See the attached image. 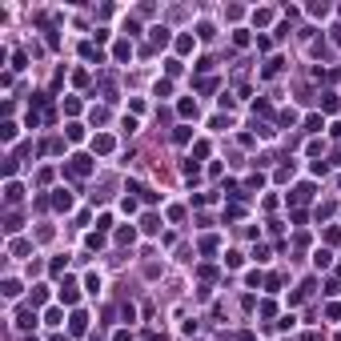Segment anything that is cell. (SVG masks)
Returning <instances> with one entry per match:
<instances>
[{
  "mask_svg": "<svg viewBox=\"0 0 341 341\" xmlns=\"http://www.w3.org/2000/svg\"><path fill=\"white\" fill-rule=\"evenodd\" d=\"M69 329H73V337H84V333H88V317L80 313V309H76V313H73V321H69Z\"/></svg>",
  "mask_w": 341,
  "mask_h": 341,
  "instance_id": "cell-2",
  "label": "cell"
},
{
  "mask_svg": "<svg viewBox=\"0 0 341 341\" xmlns=\"http://www.w3.org/2000/svg\"><path fill=\"white\" fill-rule=\"evenodd\" d=\"M253 20H257V24H269V20H273V12H269V8H257V12H253Z\"/></svg>",
  "mask_w": 341,
  "mask_h": 341,
  "instance_id": "cell-20",
  "label": "cell"
},
{
  "mask_svg": "<svg viewBox=\"0 0 341 341\" xmlns=\"http://www.w3.org/2000/svg\"><path fill=\"white\" fill-rule=\"evenodd\" d=\"M177 52H193V37H177Z\"/></svg>",
  "mask_w": 341,
  "mask_h": 341,
  "instance_id": "cell-17",
  "label": "cell"
},
{
  "mask_svg": "<svg viewBox=\"0 0 341 341\" xmlns=\"http://www.w3.org/2000/svg\"><path fill=\"white\" fill-rule=\"evenodd\" d=\"M177 113H181V116H197V101H181Z\"/></svg>",
  "mask_w": 341,
  "mask_h": 341,
  "instance_id": "cell-13",
  "label": "cell"
},
{
  "mask_svg": "<svg viewBox=\"0 0 341 341\" xmlns=\"http://www.w3.org/2000/svg\"><path fill=\"white\" fill-rule=\"evenodd\" d=\"M48 341H69V337H60V333H56V337H48Z\"/></svg>",
  "mask_w": 341,
  "mask_h": 341,
  "instance_id": "cell-26",
  "label": "cell"
},
{
  "mask_svg": "<svg viewBox=\"0 0 341 341\" xmlns=\"http://www.w3.org/2000/svg\"><path fill=\"white\" fill-rule=\"evenodd\" d=\"M65 173L76 177V181L88 177V173H92V157H69V161H65Z\"/></svg>",
  "mask_w": 341,
  "mask_h": 341,
  "instance_id": "cell-1",
  "label": "cell"
},
{
  "mask_svg": "<svg viewBox=\"0 0 341 341\" xmlns=\"http://www.w3.org/2000/svg\"><path fill=\"white\" fill-rule=\"evenodd\" d=\"M80 56H84V60H97V65H101V48H92V44H80Z\"/></svg>",
  "mask_w": 341,
  "mask_h": 341,
  "instance_id": "cell-12",
  "label": "cell"
},
{
  "mask_svg": "<svg viewBox=\"0 0 341 341\" xmlns=\"http://www.w3.org/2000/svg\"><path fill=\"white\" fill-rule=\"evenodd\" d=\"M60 301H65V305H76V285H73V281L60 285Z\"/></svg>",
  "mask_w": 341,
  "mask_h": 341,
  "instance_id": "cell-6",
  "label": "cell"
},
{
  "mask_svg": "<svg viewBox=\"0 0 341 341\" xmlns=\"http://www.w3.org/2000/svg\"><path fill=\"white\" fill-rule=\"evenodd\" d=\"M309 197H313V185H297V189L289 193V201H293V205H305Z\"/></svg>",
  "mask_w": 341,
  "mask_h": 341,
  "instance_id": "cell-3",
  "label": "cell"
},
{
  "mask_svg": "<svg viewBox=\"0 0 341 341\" xmlns=\"http://www.w3.org/2000/svg\"><path fill=\"white\" fill-rule=\"evenodd\" d=\"M333 44H337V48H341V24H337V28H333Z\"/></svg>",
  "mask_w": 341,
  "mask_h": 341,
  "instance_id": "cell-23",
  "label": "cell"
},
{
  "mask_svg": "<svg viewBox=\"0 0 341 341\" xmlns=\"http://www.w3.org/2000/svg\"><path fill=\"white\" fill-rule=\"evenodd\" d=\"M133 237H137L133 229H120V233H116V241H120V245H133Z\"/></svg>",
  "mask_w": 341,
  "mask_h": 341,
  "instance_id": "cell-22",
  "label": "cell"
},
{
  "mask_svg": "<svg viewBox=\"0 0 341 341\" xmlns=\"http://www.w3.org/2000/svg\"><path fill=\"white\" fill-rule=\"evenodd\" d=\"M152 44H169V28H152Z\"/></svg>",
  "mask_w": 341,
  "mask_h": 341,
  "instance_id": "cell-15",
  "label": "cell"
},
{
  "mask_svg": "<svg viewBox=\"0 0 341 341\" xmlns=\"http://www.w3.org/2000/svg\"><path fill=\"white\" fill-rule=\"evenodd\" d=\"M313 265H317V269H329V265H333V257H329L325 249H317V253H313Z\"/></svg>",
  "mask_w": 341,
  "mask_h": 341,
  "instance_id": "cell-11",
  "label": "cell"
},
{
  "mask_svg": "<svg viewBox=\"0 0 341 341\" xmlns=\"http://www.w3.org/2000/svg\"><path fill=\"white\" fill-rule=\"evenodd\" d=\"M37 325V313H33V309H20V313H16V329H33Z\"/></svg>",
  "mask_w": 341,
  "mask_h": 341,
  "instance_id": "cell-4",
  "label": "cell"
},
{
  "mask_svg": "<svg viewBox=\"0 0 341 341\" xmlns=\"http://www.w3.org/2000/svg\"><path fill=\"white\" fill-rule=\"evenodd\" d=\"M193 157H197V161H201V157H209V145H205V141H197V145H193Z\"/></svg>",
  "mask_w": 341,
  "mask_h": 341,
  "instance_id": "cell-21",
  "label": "cell"
},
{
  "mask_svg": "<svg viewBox=\"0 0 341 341\" xmlns=\"http://www.w3.org/2000/svg\"><path fill=\"white\" fill-rule=\"evenodd\" d=\"M301 341H321V337H317V333H305V337H301Z\"/></svg>",
  "mask_w": 341,
  "mask_h": 341,
  "instance_id": "cell-25",
  "label": "cell"
},
{
  "mask_svg": "<svg viewBox=\"0 0 341 341\" xmlns=\"http://www.w3.org/2000/svg\"><path fill=\"white\" fill-rule=\"evenodd\" d=\"M113 56H116V60H129V56H133V44H129V40H120V44L113 48Z\"/></svg>",
  "mask_w": 341,
  "mask_h": 341,
  "instance_id": "cell-10",
  "label": "cell"
},
{
  "mask_svg": "<svg viewBox=\"0 0 341 341\" xmlns=\"http://www.w3.org/2000/svg\"><path fill=\"white\" fill-rule=\"evenodd\" d=\"M44 297H48V293H44V285H37V289H33V293H28V301H33V305H40V301H44Z\"/></svg>",
  "mask_w": 341,
  "mask_h": 341,
  "instance_id": "cell-19",
  "label": "cell"
},
{
  "mask_svg": "<svg viewBox=\"0 0 341 341\" xmlns=\"http://www.w3.org/2000/svg\"><path fill=\"white\" fill-rule=\"evenodd\" d=\"M113 145H116V141H113V137H105V133L92 141V149H97V152H113Z\"/></svg>",
  "mask_w": 341,
  "mask_h": 341,
  "instance_id": "cell-8",
  "label": "cell"
},
{
  "mask_svg": "<svg viewBox=\"0 0 341 341\" xmlns=\"http://www.w3.org/2000/svg\"><path fill=\"white\" fill-rule=\"evenodd\" d=\"M84 289H88V293H97V289H101V277H97V273H88V277H84Z\"/></svg>",
  "mask_w": 341,
  "mask_h": 341,
  "instance_id": "cell-14",
  "label": "cell"
},
{
  "mask_svg": "<svg viewBox=\"0 0 341 341\" xmlns=\"http://www.w3.org/2000/svg\"><path fill=\"white\" fill-rule=\"evenodd\" d=\"M141 229H145V233H161V217H152V213H149L145 221H141Z\"/></svg>",
  "mask_w": 341,
  "mask_h": 341,
  "instance_id": "cell-9",
  "label": "cell"
},
{
  "mask_svg": "<svg viewBox=\"0 0 341 341\" xmlns=\"http://www.w3.org/2000/svg\"><path fill=\"white\" fill-rule=\"evenodd\" d=\"M20 197H24V189H20L16 181H8V189H4V201H8V205H20Z\"/></svg>",
  "mask_w": 341,
  "mask_h": 341,
  "instance_id": "cell-5",
  "label": "cell"
},
{
  "mask_svg": "<svg viewBox=\"0 0 341 341\" xmlns=\"http://www.w3.org/2000/svg\"><path fill=\"white\" fill-rule=\"evenodd\" d=\"M233 44L245 48V44H249V33H245V28H237V33H233Z\"/></svg>",
  "mask_w": 341,
  "mask_h": 341,
  "instance_id": "cell-16",
  "label": "cell"
},
{
  "mask_svg": "<svg viewBox=\"0 0 341 341\" xmlns=\"http://www.w3.org/2000/svg\"><path fill=\"white\" fill-rule=\"evenodd\" d=\"M213 249H217V237H213V233L201 237V253H213Z\"/></svg>",
  "mask_w": 341,
  "mask_h": 341,
  "instance_id": "cell-18",
  "label": "cell"
},
{
  "mask_svg": "<svg viewBox=\"0 0 341 341\" xmlns=\"http://www.w3.org/2000/svg\"><path fill=\"white\" fill-rule=\"evenodd\" d=\"M113 341H129V329H120V333H116V337H113Z\"/></svg>",
  "mask_w": 341,
  "mask_h": 341,
  "instance_id": "cell-24",
  "label": "cell"
},
{
  "mask_svg": "<svg viewBox=\"0 0 341 341\" xmlns=\"http://www.w3.org/2000/svg\"><path fill=\"white\" fill-rule=\"evenodd\" d=\"M52 205H56V209H73V193H65V189H56V197H52Z\"/></svg>",
  "mask_w": 341,
  "mask_h": 341,
  "instance_id": "cell-7",
  "label": "cell"
}]
</instances>
